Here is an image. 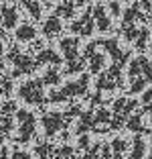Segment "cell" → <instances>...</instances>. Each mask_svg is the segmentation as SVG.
<instances>
[{"instance_id": "1", "label": "cell", "mask_w": 152, "mask_h": 159, "mask_svg": "<svg viewBox=\"0 0 152 159\" xmlns=\"http://www.w3.org/2000/svg\"><path fill=\"white\" fill-rule=\"evenodd\" d=\"M138 108V100L134 98H116L114 100V106H112V122H110V129H124L128 116Z\"/></svg>"}, {"instance_id": "2", "label": "cell", "mask_w": 152, "mask_h": 159, "mask_svg": "<svg viewBox=\"0 0 152 159\" xmlns=\"http://www.w3.org/2000/svg\"><path fill=\"white\" fill-rule=\"evenodd\" d=\"M95 86H97L99 92H103V90H108V92L122 90L124 88V71H122V67H118V66L112 63L108 70L99 71V78H97Z\"/></svg>"}, {"instance_id": "3", "label": "cell", "mask_w": 152, "mask_h": 159, "mask_svg": "<svg viewBox=\"0 0 152 159\" xmlns=\"http://www.w3.org/2000/svg\"><path fill=\"white\" fill-rule=\"evenodd\" d=\"M87 88H89V75L83 74L77 82H69L61 90H55L51 94V100L53 102H63V100L71 98V96H81V94H87Z\"/></svg>"}, {"instance_id": "4", "label": "cell", "mask_w": 152, "mask_h": 159, "mask_svg": "<svg viewBox=\"0 0 152 159\" xmlns=\"http://www.w3.org/2000/svg\"><path fill=\"white\" fill-rule=\"evenodd\" d=\"M95 43H97V47H101V49L112 57L114 66L124 67V63L130 59V51L122 49L120 43H118V39H101V41H95Z\"/></svg>"}, {"instance_id": "5", "label": "cell", "mask_w": 152, "mask_h": 159, "mask_svg": "<svg viewBox=\"0 0 152 159\" xmlns=\"http://www.w3.org/2000/svg\"><path fill=\"white\" fill-rule=\"evenodd\" d=\"M85 61H87V67L91 74H99L106 67V55L97 51V43H89L85 47Z\"/></svg>"}, {"instance_id": "6", "label": "cell", "mask_w": 152, "mask_h": 159, "mask_svg": "<svg viewBox=\"0 0 152 159\" xmlns=\"http://www.w3.org/2000/svg\"><path fill=\"white\" fill-rule=\"evenodd\" d=\"M20 98H24L31 104H41L43 102V84L39 80H31L20 88Z\"/></svg>"}, {"instance_id": "7", "label": "cell", "mask_w": 152, "mask_h": 159, "mask_svg": "<svg viewBox=\"0 0 152 159\" xmlns=\"http://www.w3.org/2000/svg\"><path fill=\"white\" fill-rule=\"evenodd\" d=\"M110 122H112V110H108L106 106H99L97 110H93V122H91V131L93 133H108L110 131Z\"/></svg>"}, {"instance_id": "8", "label": "cell", "mask_w": 152, "mask_h": 159, "mask_svg": "<svg viewBox=\"0 0 152 159\" xmlns=\"http://www.w3.org/2000/svg\"><path fill=\"white\" fill-rule=\"evenodd\" d=\"M71 31L77 35H81V37H89V35L95 31V23H93V16H91V8H87L85 12L81 14V19L75 20L73 25H71Z\"/></svg>"}, {"instance_id": "9", "label": "cell", "mask_w": 152, "mask_h": 159, "mask_svg": "<svg viewBox=\"0 0 152 159\" xmlns=\"http://www.w3.org/2000/svg\"><path fill=\"white\" fill-rule=\"evenodd\" d=\"M91 16H93V23H95V29L101 31V33H108L112 29V16L108 14L106 4H95L91 8Z\"/></svg>"}, {"instance_id": "10", "label": "cell", "mask_w": 152, "mask_h": 159, "mask_svg": "<svg viewBox=\"0 0 152 159\" xmlns=\"http://www.w3.org/2000/svg\"><path fill=\"white\" fill-rule=\"evenodd\" d=\"M43 125H45V133L47 135H55V133H59L67 122H65L63 112L61 114L59 112H47L45 116H43Z\"/></svg>"}, {"instance_id": "11", "label": "cell", "mask_w": 152, "mask_h": 159, "mask_svg": "<svg viewBox=\"0 0 152 159\" xmlns=\"http://www.w3.org/2000/svg\"><path fill=\"white\" fill-rule=\"evenodd\" d=\"M144 114H146V110H134L132 114L128 116V120H126V129L128 131H132V133H144L146 131V126H144Z\"/></svg>"}, {"instance_id": "12", "label": "cell", "mask_w": 152, "mask_h": 159, "mask_svg": "<svg viewBox=\"0 0 152 159\" xmlns=\"http://www.w3.org/2000/svg\"><path fill=\"white\" fill-rule=\"evenodd\" d=\"M19 118H20V141L31 139L32 133H35V118H32V114L19 112Z\"/></svg>"}, {"instance_id": "13", "label": "cell", "mask_w": 152, "mask_h": 159, "mask_svg": "<svg viewBox=\"0 0 152 159\" xmlns=\"http://www.w3.org/2000/svg\"><path fill=\"white\" fill-rule=\"evenodd\" d=\"M128 159H146V141L140 137V133L134 137V141L130 143Z\"/></svg>"}, {"instance_id": "14", "label": "cell", "mask_w": 152, "mask_h": 159, "mask_svg": "<svg viewBox=\"0 0 152 159\" xmlns=\"http://www.w3.org/2000/svg\"><path fill=\"white\" fill-rule=\"evenodd\" d=\"M59 49H61V53H63V57L67 61H69V59H75V57H77V53H79V41L75 37L63 39V41H61V45H59Z\"/></svg>"}, {"instance_id": "15", "label": "cell", "mask_w": 152, "mask_h": 159, "mask_svg": "<svg viewBox=\"0 0 152 159\" xmlns=\"http://www.w3.org/2000/svg\"><path fill=\"white\" fill-rule=\"evenodd\" d=\"M110 147H112V159H124L126 153L130 151V143L124 137H116L110 143Z\"/></svg>"}, {"instance_id": "16", "label": "cell", "mask_w": 152, "mask_h": 159, "mask_svg": "<svg viewBox=\"0 0 152 159\" xmlns=\"http://www.w3.org/2000/svg\"><path fill=\"white\" fill-rule=\"evenodd\" d=\"M91 122H93V108L81 110L79 122H77V126H75V133H77V135H85L87 131H91Z\"/></svg>"}, {"instance_id": "17", "label": "cell", "mask_w": 152, "mask_h": 159, "mask_svg": "<svg viewBox=\"0 0 152 159\" xmlns=\"http://www.w3.org/2000/svg\"><path fill=\"white\" fill-rule=\"evenodd\" d=\"M75 0H61L59 6L55 8V16H63V19H71L75 14Z\"/></svg>"}, {"instance_id": "18", "label": "cell", "mask_w": 152, "mask_h": 159, "mask_svg": "<svg viewBox=\"0 0 152 159\" xmlns=\"http://www.w3.org/2000/svg\"><path fill=\"white\" fill-rule=\"evenodd\" d=\"M43 33L47 37H57L61 33V20L59 16H51V19L45 20V27H43Z\"/></svg>"}, {"instance_id": "19", "label": "cell", "mask_w": 152, "mask_h": 159, "mask_svg": "<svg viewBox=\"0 0 152 159\" xmlns=\"http://www.w3.org/2000/svg\"><path fill=\"white\" fill-rule=\"evenodd\" d=\"M138 31H140V27L136 23H122V27H120V35L124 37V41H128V43H134Z\"/></svg>"}, {"instance_id": "20", "label": "cell", "mask_w": 152, "mask_h": 159, "mask_svg": "<svg viewBox=\"0 0 152 159\" xmlns=\"http://www.w3.org/2000/svg\"><path fill=\"white\" fill-rule=\"evenodd\" d=\"M148 43H150V29L140 27L138 35H136V39H134V47H136L138 51H144V49L148 47Z\"/></svg>"}, {"instance_id": "21", "label": "cell", "mask_w": 152, "mask_h": 159, "mask_svg": "<svg viewBox=\"0 0 152 159\" xmlns=\"http://www.w3.org/2000/svg\"><path fill=\"white\" fill-rule=\"evenodd\" d=\"M2 20H4V27H14L16 25V20H19V14H16V10L10 8V6H2Z\"/></svg>"}, {"instance_id": "22", "label": "cell", "mask_w": 152, "mask_h": 159, "mask_svg": "<svg viewBox=\"0 0 152 159\" xmlns=\"http://www.w3.org/2000/svg\"><path fill=\"white\" fill-rule=\"evenodd\" d=\"M85 57H75V59H69L67 61V74H77V71H83L85 70Z\"/></svg>"}, {"instance_id": "23", "label": "cell", "mask_w": 152, "mask_h": 159, "mask_svg": "<svg viewBox=\"0 0 152 159\" xmlns=\"http://www.w3.org/2000/svg\"><path fill=\"white\" fill-rule=\"evenodd\" d=\"M39 63H59V55L53 49H45L43 53H39Z\"/></svg>"}, {"instance_id": "24", "label": "cell", "mask_w": 152, "mask_h": 159, "mask_svg": "<svg viewBox=\"0 0 152 159\" xmlns=\"http://www.w3.org/2000/svg\"><path fill=\"white\" fill-rule=\"evenodd\" d=\"M99 147H101V143H93V145H89L87 149L79 155V159H99Z\"/></svg>"}, {"instance_id": "25", "label": "cell", "mask_w": 152, "mask_h": 159, "mask_svg": "<svg viewBox=\"0 0 152 159\" xmlns=\"http://www.w3.org/2000/svg\"><path fill=\"white\" fill-rule=\"evenodd\" d=\"M146 78H142V75H138V78H134V80H130V94H138V92H142L144 88H146Z\"/></svg>"}, {"instance_id": "26", "label": "cell", "mask_w": 152, "mask_h": 159, "mask_svg": "<svg viewBox=\"0 0 152 159\" xmlns=\"http://www.w3.org/2000/svg\"><path fill=\"white\" fill-rule=\"evenodd\" d=\"M35 29L31 27V25H23V27L19 29V33H16V37L20 39V41H31V39H35Z\"/></svg>"}, {"instance_id": "27", "label": "cell", "mask_w": 152, "mask_h": 159, "mask_svg": "<svg viewBox=\"0 0 152 159\" xmlns=\"http://www.w3.org/2000/svg\"><path fill=\"white\" fill-rule=\"evenodd\" d=\"M20 2H23V6L32 14V16H35V19L41 16V4H39L37 0H20Z\"/></svg>"}, {"instance_id": "28", "label": "cell", "mask_w": 152, "mask_h": 159, "mask_svg": "<svg viewBox=\"0 0 152 159\" xmlns=\"http://www.w3.org/2000/svg\"><path fill=\"white\" fill-rule=\"evenodd\" d=\"M138 6L148 20H152V0H138Z\"/></svg>"}, {"instance_id": "29", "label": "cell", "mask_w": 152, "mask_h": 159, "mask_svg": "<svg viewBox=\"0 0 152 159\" xmlns=\"http://www.w3.org/2000/svg\"><path fill=\"white\" fill-rule=\"evenodd\" d=\"M59 71L55 70V67H53V70H49L45 74V80H43V82H47V84H59Z\"/></svg>"}, {"instance_id": "30", "label": "cell", "mask_w": 152, "mask_h": 159, "mask_svg": "<svg viewBox=\"0 0 152 159\" xmlns=\"http://www.w3.org/2000/svg\"><path fill=\"white\" fill-rule=\"evenodd\" d=\"M108 10H110V16H120L122 14V4L118 0H112L110 4H108Z\"/></svg>"}, {"instance_id": "31", "label": "cell", "mask_w": 152, "mask_h": 159, "mask_svg": "<svg viewBox=\"0 0 152 159\" xmlns=\"http://www.w3.org/2000/svg\"><path fill=\"white\" fill-rule=\"evenodd\" d=\"M91 145V139H89V135L85 133V135H79V141H77V149H81V151H85L87 147Z\"/></svg>"}, {"instance_id": "32", "label": "cell", "mask_w": 152, "mask_h": 159, "mask_svg": "<svg viewBox=\"0 0 152 159\" xmlns=\"http://www.w3.org/2000/svg\"><path fill=\"white\" fill-rule=\"evenodd\" d=\"M99 159H112V147H110V143H101V147H99Z\"/></svg>"}, {"instance_id": "33", "label": "cell", "mask_w": 152, "mask_h": 159, "mask_svg": "<svg viewBox=\"0 0 152 159\" xmlns=\"http://www.w3.org/2000/svg\"><path fill=\"white\" fill-rule=\"evenodd\" d=\"M89 102H91V104H99V106H103V104H106V98H103V94H101L99 90H97V92L93 94V96H89Z\"/></svg>"}, {"instance_id": "34", "label": "cell", "mask_w": 152, "mask_h": 159, "mask_svg": "<svg viewBox=\"0 0 152 159\" xmlns=\"http://www.w3.org/2000/svg\"><path fill=\"white\" fill-rule=\"evenodd\" d=\"M140 102H142L144 106H150V104H152V86H150V88H148L146 92L142 94V98H140Z\"/></svg>"}, {"instance_id": "35", "label": "cell", "mask_w": 152, "mask_h": 159, "mask_svg": "<svg viewBox=\"0 0 152 159\" xmlns=\"http://www.w3.org/2000/svg\"><path fill=\"white\" fill-rule=\"evenodd\" d=\"M89 2H91V0H75L77 6H85V4H89Z\"/></svg>"}, {"instance_id": "36", "label": "cell", "mask_w": 152, "mask_h": 159, "mask_svg": "<svg viewBox=\"0 0 152 159\" xmlns=\"http://www.w3.org/2000/svg\"><path fill=\"white\" fill-rule=\"evenodd\" d=\"M144 108H146V112H150V125H152V104L150 106H144Z\"/></svg>"}, {"instance_id": "37", "label": "cell", "mask_w": 152, "mask_h": 159, "mask_svg": "<svg viewBox=\"0 0 152 159\" xmlns=\"http://www.w3.org/2000/svg\"><path fill=\"white\" fill-rule=\"evenodd\" d=\"M146 159H152V141H150V153H148V157Z\"/></svg>"}, {"instance_id": "38", "label": "cell", "mask_w": 152, "mask_h": 159, "mask_svg": "<svg viewBox=\"0 0 152 159\" xmlns=\"http://www.w3.org/2000/svg\"><path fill=\"white\" fill-rule=\"evenodd\" d=\"M148 49H150V53H152V41H150V43H148Z\"/></svg>"}, {"instance_id": "39", "label": "cell", "mask_w": 152, "mask_h": 159, "mask_svg": "<svg viewBox=\"0 0 152 159\" xmlns=\"http://www.w3.org/2000/svg\"><path fill=\"white\" fill-rule=\"evenodd\" d=\"M124 2H132V0H124Z\"/></svg>"}, {"instance_id": "40", "label": "cell", "mask_w": 152, "mask_h": 159, "mask_svg": "<svg viewBox=\"0 0 152 159\" xmlns=\"http://www.w3.org/2000/svg\"><path fill=\"white\" fill-rule=\"evenodd\" d=\"M45 2H51V0H45Z\"/></svg>"}]
</instances>
